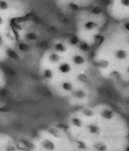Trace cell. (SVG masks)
<instances>
[{"mask_svg":"<svg viewBox=\"0 0 129 151\" xmlns=\"http://www.w3.org/2000/svg\"><path fill=\"white\" fill-rule=\"evenodd\" d=\"M93 49L76 35L67 42L57 41L42 53L37 73L46 89L65 100L80 99L90 87L95 72Z\"/></svg>","mask_w":129,"mask_h":151,"instance_id":"cell-1","label":"cell"},{"mask_svg":"<svg viewBox=\"0 0 129 151\" xmlns=\"http://www.w3.org/2000/svg\"><path fill=\"white\" fill-rule=\"evenodd\" d=\"M122 117L111 103L97 101L79 104L67 114L64 123L74 150H121L124 134Z\"/></svg>","mask_w":129,"mask_h":151,"instance_id":"cell-2","label":"cell"},{"mask_svg":"<svg viewBox=\"0 0 129 151\" xmlns=\"http://www.w3.org/2000/svg\"><path fill=\"white\" fill-rule=\"evenodd\" d=\"M29 142L35 150H74L64 123L44 127Z\"/></svg>","mask_w":129,"mask_h":151,"instance_id":"cell-3","label":"cell"},{"mask_svg":"<svg viewBox=\"0 0 129 151\" xmlns=\"http://www.w3.org/2000/svg\"><path fill=\"white\" fill-rule=\"evenodd\" d=\"M98 27V24L96 21H93V20H90V21H88L84 23V28L85 29L86 31H93V30H95L96 28Z\"/></svg>","mask_w":129,"mask_h":151,"instance_id":"cell-4","label":"cell"},{"mask_svg":"<svg viewBox=\"0 0 129 151\" xmlns=\"http://www.w3.org/2000/svg\"><path fill=\"white\" fill-rule=\"evenodd\" d=\"M8 8V5L7 3L4 1H0V10H5L6 9Z\"/></svg>","mask_w":129,"mask_h":151,"instance_id":"cell-5","label":"cell"},{"mask_svg":"<svg viewBox=\"0 0 129 151\" xmlns=\"http://www.w3.org/2000/svg\"><path fill=\"white\" fill-rule=\"evenodd\" d=\"M93 14H96V15H99L101 13V10L99 8V7H95L92 10V11H91Z\"/></svg>","mask_w":129,"mask_h":151,"instance_id":"cell-6","label":"cell"},{"mask_svg":"<svg viewBox=\"0 0 129 151\" xmlns=\"http://www.w3.org/2000/svg\"><path fill=\"white\" fill-rule=\"evenodd\" d=\"M69 8L72 10H78L79 9V7L77 4H74V3H71L69 4Z\"/></svg>","mask_w":129,"mask_h":151,"instance_id":"cell-7","label":"cell"},{"mask_svg":"<svg viewBox=\"0 0 129 151\" xmlns=\"http://www.w3.org/2000/svg\"><path fill=\"white\" fill-rule=\"evenodd\" d=\"M121 4L124 6H129V0H121Z\"/></svg>","mask_w":129,"mask_h":151,"instance_id":"cell-8","label":"cell"},{"mask_svg":"<svg viewBox=\"0 0 129 151\" xmlns=\"http://www.w3.org/2000/svg\"><path fill=\"white\" fill-rule=\"evenodd\" d=\"M124 27H125V28L127 30L129 31V23H125V24L124 25Z\"/></svg>","mask_w":129,"mask_h":151,"instance_id":"cell-9","label":"cell"},{"mask_svg":"<svg viewBox=\"0 0 129 151\" xmlns=\"http://www.w3.org/2000/svg\"><path fill=\"white\" fill-rule=\"evenodd\" d=\"M3 44V39L2 38V37L0 36V45H1Z\"/></svg>","mask_w":129,"mask_h":151,"instance_id":"cell-10","label":"cell"},{"mask_svg":"<svg viewBox=\"0 0 129 151\" xmlns=\"http://www.w3.org/2000/svg\"><path fill=\"white\" fill-rule=\"evenodd\" d=\"M3 23V19H2V18L1 17H0V25H1L2 23Z\"/></svg>","mask_w":129,"mask_h":151,"instance_id":"cell-11","label":"cell"}]
</instances>
